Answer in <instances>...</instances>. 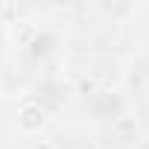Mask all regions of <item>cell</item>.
Segmentation results:
<instances>
[{
	"label": "cell",
	"mask_w": 149,
	"mask_h": 149,
	"mask_svg": "<svg viewBox=\"0 0 149 149\" xmlns=\"http://www.w3.org/2000/svg\"><path fill=\"white\" fill-rule=\"evenodd\" d=\"M35 149H58V146H53V143H38Z\"/></svg>",
	"instance_id": "obj_2"
},
{
	"label": "cell",
	"mask_w": 149,
	"mask_h": 149,
	"mask_svg": "<svg viewBox=\"0 0 149 149\" xmlns=\"http://www.w3.org/2000/svg\"><path fill=\"white\" fill-rule=\"evenodd\" d=\"M44 120H47V111H44V105H41L38 100H26V102L21 105L18 123H21L24 132H38V129L44 126Z\"/></svg>",
	"instance_id": "obj_1"
}]
</instances>
